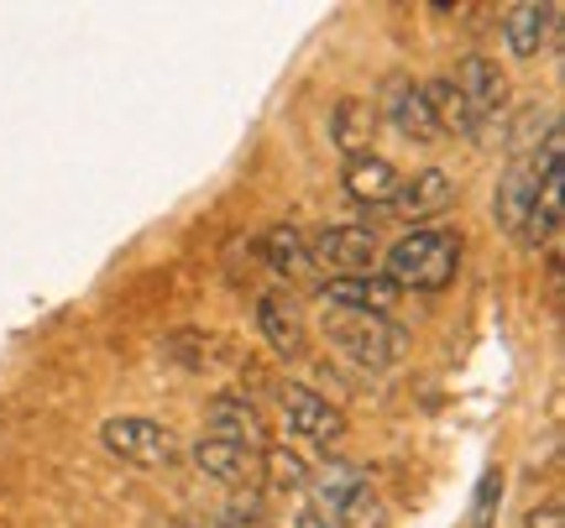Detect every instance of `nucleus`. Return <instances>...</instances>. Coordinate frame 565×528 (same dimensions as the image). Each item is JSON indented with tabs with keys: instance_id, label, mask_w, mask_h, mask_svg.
Wrapping results in <instances>:
<instances>
[{
	"instance_id": "1",
	"label": "nucleus",
	"mask_w": 565,
	"mask_h": 528,
	"mask_svg": "<svg viewBox=\"0 0 565 528\" xmlns=\"http://www.w3.org/2000/svg\"><path fill=\"white\" fill-rule=\"evenodd\" d=\"M456 272H461V236H456V230H435V225L408 230L404 241H393L383 257V278L398 288V293H404V288L440 293Z\"/></svg>"
},
{
	"instance_id": "2",
	"label": "nucleus",
	"mask_w": 565,
	"mask_h": 528,
	"mask_svg": "<svg viewBox=\"0 0 565 528\" xmlns=\"http://www.w3.org/2000/svg\"><path fill=\"white\" fill-rule=\"evenodd\" d=\"M324 341L341 351L345 362L387 371V366L404 362L408 330L393 325V320H377V314H324Z\"/></svg>"
},
{
	"instance_id": "3",
	"label": "nucleus",
	"mask_w": 565,
	"mask_h": 528,
	"mask_svg": "<svg viewBox=\"0 0 565 528\" xmlns=\"http://www.w3.org/2000/svg\"><path fill=\"white\" fill-rule=\"evenodd\" d=\"M100 445L110 450L116 461L141 466V471H158V466H173V461H179V440H173V429L158 424V419H137V413L105 419Z\"/></svg>"
},
{
	"instance_id": "4",
	"label": "nucleus",
	"mask_w": 565,
	"mask_h": 528,
	"mask_svg": "<svg viewBox=\"0 0 565 528\" xmlns=\"http://www.w3.org/2000/svg\"><path fill=\"white\" fill-rule=\"evenodd\" d=\"M309 246V262L315 267H330V272H366V267L383 257V241H377V230H366V225H320L315 236H303Z\"/></svg>"
},
{
	"instance_id": "5",
	"label": "nucleus",
	"mask_w": 565,
	"mask_h": 528,
	"mask_svg": "<svg viewBox=\"0 0 565 528\" xmlns=\"http://www.w3.org/2000/svg\"><path fill=\"white\" fill-rule=\"evenodd\" d=\"M278 408H282V419H288V429H294L299 440H315L320 450H335L345 440V413L330 403V398H320L315 387L288 382L278 392Z\"/></svg>"
},
{
	"instance_id": "6",
	"label": "nucleus",
	"mask_w": 565,
	"mask_h": 528,
	"mask_svg": "<svg viewBox=\"0 0 565 528\" xmlns=\"http://www.w3.org/2000/svg\"><path fill=\"white\" fill-rule=\"evenodd\" d=\"M320 299L335 309V314H377V320H393L398 288L387 283L383 272H351V278L320 283Z\"/></svg>"
},
{
	"instance_id": "7",
	"label": "nucleus",
	"mask_w": 565,
	"mask_h": 528,
	"mask_svg": "<svg viewBox=\"0 0 565 528\" xmlns=\"http://www.w3.org/2000/svg\"><path fill=\"white\" fill-rule=\"evenodd\" d=\"M456 89H461L466 110H471V121H477V131H482L487 121H498L508 110V79L503 68L492 58H482V53H471V58H461V68H456Z\"/></svg>"
},
{
	"instance_id": "8",
	"label": "nucleus",
	"mask_w": 565,
	"mask_h": 528,
	"mask_svg": "<svg viewBox=\"0 0 565 528\" xmlns=\"http://www.w3.org/2000/svg\"><path fill=\"white\" fill-rule=\"evenodd\" d=\"M204 429H210V440H231V445L257 450V455L273 445V440H267L263 413H257L252 398H242V392H221L215 403L204 408Z\"/></svg>"
},
{
	"instance_id": "9",
	"label": "nucleus",
	"mask_w": 565,
	"mask_h": 528,
	"mask_svg": "<svg viewBox=\"0 0 565 528\" xmlns=\"http://www.w3.org/2000/svg\"><path fill=\"white\" fill-rule=\"evenodd\" d=\"M377 105V121H393L404 131L408 142H429V137H440L435 121H429V105H424V89L408 74H387L383 79V100Z\"/></svg>"
},
{
	"instance_id": "10",
	"label": "nucleus",
	"mask_w": 565,
	"mask_h": 528,
	"mask_svg": "<svg viewBox=\"0 0 565 528\" xmlns=\"http://www.w3.org/2000/svg\"><path fill=\"white\" fill-rule=\"evenodd\" d=\"M257 330H263V341L278 351L282 362H303V356H309V325H303V314L294 299L263 293V299H257Z\"/></svg>"
},
{
	"instance_id": "11",
	"label": "nucleus",
	"mask_w": 565,
	"mask_h": 528,
	"mask_svg": "<svg viewBox=\"0 0 565 528\" xmlns=\"http://www.w3.org/2000/svg\"><path fill=\"white\" fill-rule=\"evenodd\" d=\"M456 204V183H450V173H440V168H419L414 179H398V194H393V215L398 220H429V215H440V209H450Z\"/></svg>"
},
{
	"instance_id": "12",
	"label": "nucleus",
	"mask_w": 565,
	"mask_h": 528,
	"mask_svg": "<svg viewBox=\"0 0 565 528\" xmlns=\"http://www.w3.org/2000/svg\"><path fill=\"white\" fill-rule=\"evenodd\" d=\"M341 183L362 209H387L393 194H398V168L387 163V158H372V152H366V158H351V163H345Z\"/></svg>"
},
{
	"instance_id": "13",
	"label": "nucleus",
	"mask_w": 565,
	"mask_h": 528,
	"mask_svg": "<svg viewBox=\"0 0 565 528\" xmlns=\"http://www.w3.org/2000/svg\"><path fill=\"white\" fill-rule=\"evenodd\" d=\"M194 466L210 476V482H225V487H246L252 476H257V450H242V445H231V440H194Z\"/></svg>"
},
{
	"instance_id": "14",
	"label": "nucleus",
	"mask_w": 565,
	"mask_h": 528,
	"mask_svg": "<svg viewBox=\"0 0 565 528\" xmlns=\"http://www.w3.org/2000/svg\"><path fill=\"white\" fill-rule=\"evenodd\" d=\"M555 17H561V6H534V0H524V6H513L503 21V42L508 53L519 63L540 58V47L550 42V26H555Z\"/></svg>"
},
{
	"instance_id": "15",
	"label": "nucleus",
	"mask_w": 565,
	"mask_h": 528,
	"mask_svg": "<svg viewBox=\"0 0 565 528\" xmlns=\"http://www.w3.org/2000/svg\"><path fill=\"white\" fill-rule=\"evenodd\" d=\"M377 126H383V121H377V105H372V100H356V95H351V100L335 105V116H330V137H335V147L345 152V163L372 152V142H377Z\"/></svg>"
},
{
	"instance_id": "16",
	"label": "nucleus",
	"mask_w": 565,
	"mask_h": 528,
	"mask_svg": "<svg viewBox=\"0 0 565 528\" xmlns=\"http://www.w3.org/2000/svg\"><path fill=\"white\" fill-rule=\"evenodd\" d=\"M534 194H540V173H534V163H529V158H519V163L503 173V183H498V200H492L498 225H503V230H524L529 209H534Z\"/></svg>"
},
{
	"instance_id": "17",
	"label": "nucleus",
	"mask_w": 565,
	"mask_h": 528,
	"mask_svg": "<svg viewBox=\"0 0 565 528\" xmlns=\"http://www.w3.org/2000/svg\"><path fill=\"white\" fill-rule=\"evenodd\" d=\"M424 89V105H429V121H435V131H450V137H477V121H471V110H466L461 89L450 79H429L419 84Z\"/></svg>"
},
{
	"instance_id": "18",
	"label": "nucleus",
	"mask_w": 565,
	"mask_h": 528,
	"mask_svg": "<svg viewBox=\"0 0 565 528\" xmlns=\"http://www.w3.org/2000/svg\"><path fill=\"white\" fill-rule=\"evenodd\" d=\"M257 257H263L273 272H282V278H299V272H309V246H303V230H294V225H273V230H263V241H257Z\"/></svg>"
},
{
	"instance_id": "19",
	"label": "nucleus",
	"mask_w": 565,
	"mask_h": 528,
	"mask_svg": "<svg viewBox=\"0 0 565 528\" xmlns=\"http://www.w3.org/2000/svg\"><path fill=\"white\" fill-rule=\"evenodd\" d=\"M257 476H263V482H273L278 492H309V482H315V466L303 461L299 450L267 445L263 455H257Z\"/></svg>"
},
{
	"instance_id": "20",
	"label": "nucleus",
	"mask_w": 565,
	"mask_h": 528,
	"mask_svg": "<svg viewBox=\"0 0 565 528\" xmlns=\"http://www.w3.org/2000/svg\"><path fill=\"white\" fill-rule=\"evenodd\" d=\"M377 524H383V503H377V492L362 482V487H356L341 503V513H335V528H377Z\"/></svg>"
},
{
	"instance_id": "21",
	"label": "nucleus",
	"mask_w": 565,
	"mask_h": 528,
	"mask_svg": "<svg viewBox=\"0 0 565 528\" xmlns=\"http://www.w3.org/2000/svg\"><path fill=\"white\" fill-rule=\"evenodd\" d=\"M498 503H503V471H487L482 487H477V503H471V528H492Z\"/></svg>"
},
{
	"instance_id": "22",
	"label": "nucleus",
	"mask_w": 565,
	"mask_h": 528,
	"mask_svg": "<svg viewBox=\"0 0 565 528\" xmlns=\"http://www.w3.org/2000/svg\"><path fill=\"white\" fill-rule=\"evenodd\" d=\"M263 503L257 497H231L221 508V528H263Z\"/></svg>"
},
{
	"instance_id": "23",
	"label": "nucleus",
	"mask_w": 565,
	"mask_h": 528,
	"mask_svg": "<svg viewBox=\"0 0 565 528\" xmlns=\"http://www.w3.org/2000/svg\"><path fill=\"white\" fill-rule=\"evenodd\" d=\"M524 528H565L561 503H545V508H534V513L524 518Z\"/></svg>"
},
{
	"instance_id": "24",
	"label": "nucleus",
	"mask_w": 565,
	"mask_h": 528,
	"mask_svg": "<svg viewBox=\"0 0 565 528\" xmlns=\"http://www.w3.org/2000/svg\"><path fill=\"white\" fill-rule=\"evenodd\" d=\"M173 528H204V524H200V518H179V524H173Z\"/></svg>"
}]
</instances>
